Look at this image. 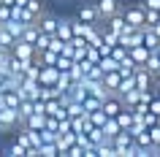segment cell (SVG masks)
<instances>
[{"label": "cell", "instance_id": "obj_12", "mask_svg": "<svg viewBox=\"0 0 160 157\" xmlns=\"http://www.w3.org/2000/svg\"><path fill=\"white\" fill-rule=\"evenodd\" d=\"M133 119H136V114H133V108H130V106H122V108H119L117 122H119V127H122V130H128V127L133 125Z\"/></svg>", "mask_w": 160, "mask_h": 157}, {"label": "cell", "instance_id": "obj_20", "mask_svg": "<svg viewBox=\"0 0 160 157\" xmlns=\"http://www.w3.org/2000/svg\"><path fill=\"white\" fill-rule=\"evenodd\" d=\"M119 81H122V76H119V71H109V73H103V84L109 87L111 92H117Z\"/></svg>", "mask_w": 160, "mask_h": 157}, {"label": "cell", "instance_id": "obj_27", "mask_svg": "<svg viewBox=\"0 0 160 157\" xmlns=\"http://www.w3.org/2000/svg\"><path fill=\"white\" fill-rule=\"evenodd\" d=\"M49 41H52V35L41 33V35H38V41H35V52H43V49H49Z\"/></svg>", "mask_w": 160, "mask_h": 157}, {"label": "cell", "instance_id": "obj_29", "mask_svg": "<svg viewBox=\"0 0 160 157\" xmlns=\"http://www.w3.org/2000/svg\"><path fill=\"white\" fill-rule=\"evenodd\" d=\"M62 46H65V41H62L60 35H52V41H49V49H52V52H62Z\"/></svg>", "mask_w": 160, "mask_h": 157}, {"label": "cell", "instance_id": "obj_9", "mask_svg": "<svg viewBox=\"0 0 160 157\" xmlns=\"http://www.w3.org/2000/svg\"><path fill=\"white\" fill-rule=\"evenodd\" d=\"M57 76H60V68L57 65H41V76H38V81L52 87V84L57 81Z\"/></svg>", "mask_w": 160, "mask_h": 157}, {"label": "cell", "instance_id": "obj_23", "mask_svg": "<svg viewBox=\"0 0 160 157\" xmlns=\"http://www.w3.org/2000/svg\"><path fill=\"white\" fill-rule=\"evenodd\" d=\"M57 57H60V52H52V49L38 52V60H41V65H57Z\"/></svg>", "mask_w": 160, "mask_h": 157}, {"label": "cell", "instance_id": "obj_6", "mask_svg": "<svg viewBox=\"0 0 160 157\" xmlns=\"http://www.w3.org/2000/svg\"><path fill=\"white\" fill-rule=\"evenodd\" d=\"M122 14H125L128 25L130 27H144V6L138 3V6H128V8H122Z\"/></svg>", "mask_w": 160, "mask_h": 157}, {"label": "cell", "instance_id": "obj_16", "mask_svg": "<svg viewBox=\"0 0 160 157\" xmlns=\"http://www.w3.org/2000/svg\"><path fill=\"white\" fill-rule=\"evenodd\" d=\"M38 35H41V27H38V22H30V25L25 27V33H22V41H27V43H33V46H35Z\"/></svg>", "mask_w": 160, "mask_h": 157}, {"label": "cell", "instance_id": "obj_17", "mask_svg": "<svg viewBox=\"0 0 160 157\" xmlns=\"http://www.w3.org/2000/svg\"><path fill=\"white\" fill-rule=\"evenodd\" d=\"M19 103H22V95H19V90H3V106L19 108Z\"/></svg>", "mask_w": 160, "mask_h": 157}, {"label": "cell", "instance_id": "obj_1", "mask_svg": "<svg viewBox=\"0 0 160 157\" xmlns=\"http://www.w3.org/2000/svg\"><path fill=\"white\" fill-rule=\"evenodd\" d=\"M76 19H82V22H90V25H101V22H103L101 14H98V6H95V0H92V3H82V6H79V11H76Z\"/></svg>", "mask_w": 160, "mask_h": 157}, {"label": "cell", "instance_id": "obj_33", "mask_svg": "<svg viewBox=\"0 0 160 157\" xmlns=\"http://www.w3.org/2000/svg\"><path fill=\"white\" fill-rule=\"evenodd\" d=\"M3 3H8V6H14V0H3Z\"/></svg>", "mask_w": 160, "mask_h": 157}, {"label": "cell", "instance_id": "obj_28", "mask_svg": "<svg viewBox=\"0 0 160 157\" xmlns=\"http://www.w3.org/2000/svg\"><path fill=\"white\" fill-rule=\"evenodd\" d=\"M147 130H149V141L155 144V146H160V122L152 125V127H147Z\"/></svg>", "mask_w": 160, "mask_h": 157}, {"label": "cell", "instance_id": "obj_34", "mask_svg": "<svg viewBox=\"0 0 160 157\" xmlns=\"http://www.w3.org/2000/svg\"><path fill=\"white\" fill-rule=\"evenodd\" d=\"M0 106H3V92H0Z\"/></svg>", "mask_w": 160, "mask_h": 157}, {"label": "cell", "instance_id": "obj_37", "mask_svg": "<svg viewBox=\"0 0 160 157\" xmlns=\"http://www.w3.org/2000/svg\"><path fill=\"white\" fill-rule=\"evenodd\" d=\"M158 84H160V79H158Z\"/></svg>", "mask_w": 160, "mask_h": 157}, {"label": "cell", "instance_id": "obj_18", "mask_svg": "<svg viewBox=\"0 0 160 157\" xmlns=\"http://www.w3.org/2000/svg\"><path fill=\"white\" fill-rule=\"evenodd\" d=\"M17 43V38L8 33V27L6 25H0V49H6V52H11V46Z\"/></svg>", "mask_w": 160, "mask_h": 157}, {"label": "cell", "instance_id": "obj_13", "mask_svg": "<svg viewBox=\"0 0 160 157\" xmlns=\"http://www.w3.org/2000/svg\"><path fill=\"white\" fill-rule=\"evenodd\" d=\"M25 125L33 127V130H43V127H46V114H43V111H33V114L25 119Z\"/></svg>", "mask_w": 160, "mask_h": 157}, {"label": "cell", "instance_id": "obj_4", "mask_svg": "<svg viewBox=\"0 0 160 157\" xmlns=\"http://www.w3.org/2000/svg\"><path fill=\"white\" fill-rule=\"evenodd\" d=\"M11 54H14V57H19V60H33L38 52H35L33 43H27V41H22V38H17V43L11 46Z\"/></svg>", "mask_w": 160, "mask_h": 157}, {"label": "cell", "instance_id": "obj_2", "mask_svg": "<svg viewBox=\"0 0 160 157\" xmlns=\"http://www.w3.org/2000/svg\"><path fill=\"white\" fill-rule=\"evenodd\" d=\"M19 111L11 106H0V130H11V127H19Z\"/></svg>", "mask_w": 160, "mask_h": 157}, {"label": "cell", "instance_id": "obj_31", "mask_svg": "<svg viewBox=\"0 0 160 157\" xmlns=\"http://www.w3.org/2000/svg\"><path fill=\"white\" fill-rule=\"evenodd\" d=\"M141 6H144V8H155V11H160V0H141Z\"/></svg>", "mask_w": 160, "mask_h": 157}, {"label": "cell", "instance_id": "obj_25", "mask_svg": "<svg viewBox=\"0 0 160 157\" xmlns=\"http://www.w3.org/2000/svg\"><path fill=\"white\" fill-rule=\"evenodd\" d=\"M158 22H160V11L144 8V27H152V25H158Z\"/></svg>", "mask_w": 160, "mask_h": 157}, {"label": "cell", "instance_id": "obj_19", "mask_svg": "<svg viewBox=\"0 0 160 157\" xmlns=\"http://www.w3.org/2000/svg\"><path fill=\"white\" fill-rule=\"evenodd\" d=\"M3 25L8 27V33L14 35V38H22V33H25V27H27L25 22H19V19H14V17H11L8 22H3Z\"/></svg>", "mask_w": 160, "mask_h": 157}, {"label": "cell", "instance_id": "obj_7", "mask_svg": "<svg viewBox=\"0 0 160 157\" xmlns=\"http://www.w3.org/2000/svg\"><path fill=\"white\" fill-rule=\"evenodd\" d=\"M57 22H60V17L46 14V11L38 17V27H41V33H46V35H54V33H57Z\"/></svg>", "mask_w": 160, "mask_h": 157}, {"label": "cell", "instance_id": "obj_11", "mask_svg": "<svg viewBox=\"0 0 160 157\" xmlns=\"http://www.w3.org/2000/svg\"><path fill=\"white\" fill-rule=\"evenodd\" d=\"M144 46L149 52H158L160 49V35L152 30V27H144Z\"/></svg>", "mask_w": 160, "mask_h": 157}, {"label": "cell", "instance_id": "obj_36", "mask_svg": "<svg viewBox=\"0 0 160 157\" xmlns=\"http://www.w3.org/2000/svg\"><path fill=\"white\" fill-rule=\"evenodd\" d=\"M158 54H160V49H158Z\"/></svg>", "mask_w": 160, "mask_h": 157}, {"label": "cell", "instance_id": "obj_21", "mask_svg": "<svg viewBox=\"0 0 160 157\" xmlns=\"http://www.w3.org/2000/svg\"><path fill=\"white\" fill-rule=\"evenodd\" d=\"M119 130H122V127H119L117 116H109V119H106V125H103V135H106V138H114Z\"/></svg>", "mask_w": 160, "mask_h": 157}, {"label": "cell", "instance_id": "obj_24", "mask_svg": "<svg viewBox=\"0 0 160 157\" xmlns=\"http://www.w3.org/2000/svg\"><path fill=\"white\" fill-rule=\"evenodd\" d=\"M87 116H90V125H95V127H103V125H106V119H109L103 108H95V111H90Z\"/></svg>", "mask_w": 160, "mask_h": 157}, {"label": "cell", "instance_id": "obj_32", "mask_svg": "<svg viewBox=\"0 0 160 157\" xmlns=\"http://www.w3.org/2000/svg\"><path fill=\"white\" fill-rule=\"evenodd\" d=\"M14 6H19V8H22V6H27V0H14Z\"/></svg>", "mask_w": 160, "mask_h": 157}, {"label": "cell", "instance_id": "obj_26", "mask_svg": "<svg viewBox=\"0 0 160 157\" xmlns=\"http://www.w3.org/2000/svg\"><path fill=\"white\" fill-rule=\"evenodd\" d=\"M25 8L30 11V14H33L35 19H38V17L43 14V0H27V6H25Z\"/></svg>", "mask_w": 160, "mask_h": 157}, {"label": "cell", "instance_id": "obj_14", "mask_svg": "<svg viewBox=\"0 0 160 157\" xmlns=\"http://www.w3.org/2000/svg\"><path fill=\"white\" fill-rule=\"evenodd\" d=\"M147 57H149V49H147L144 43H138V46H130V60H133L136 65H144V62H147Z\"/></svg>", "mask_w": 160, "mask_h": 157}, {"label": "cell", "instance_id": "obj_22", "mask_svg": "<svg viewBox=\"0 0 160 157\" xmlns=\"http://www.w3.org/2000/svg\"><path fill=\"white\" fill-rule=\"evenodd\" d=\"M17 111H19V122L25 125V119H27V116H30V114L35 111V100H22Z\"/></svg>", "mask_w": 160, "mask_h": 157}, {"label": "cell", "instance_id": "obj_3", "mask_svg": "<svg viewBox=\"0 0 160 157\" xmlns=\"http://www.w3.org/2000/svg\"><path fill=\"white\" fill-rule=\"evenodd\" d=\"M133 81H136V87H138V90H155L158 79H155V76H152L144 65H138V68H136V73H133Z\"/></svg>", "mask_w": 160, "mask_h": 157}, {"label": "cell", "instance_id": "obj_35", "mask_svg": "<svg viewBox=\"0 0 160 157\" xmlns=\"http://www.w3.org/2000/svg\"><path fill=\"white\" fill-rule=\"evenodd\" d=\"M0 6H3V0H0Z\"/></svg>", "mask_w": 160, "mask_h": 157}, {"label": "cell", "instance_id": "obj_8", "mask_svg": "<svg viewBox=\"0 0 160 157\" xmlns=\"http://www.w3.org/2000/svg\"><path fill=\"white\" fill-rule=\"evenodd\" d=\"M103 25L109 27L111 33H117V35H119V33H125L128 27H130V25H128V19H125V14H122V11H119V14H114V17H109L106 22H103Z\"/></svg>", "mask_w": 160, "mask_h": 157}, {"label": "cell", "instance_id": "obj_10", "mask_svg": "<svg viewBox=\"0 0 160 157\" xmlns=\"http://www.w3.org/2000/svg\"><path fill=\"white\" fill-rule=\"evenodd\" d=\"M54 35H60L62 41H71V38H73V19H60Z\"/></svg>", "mask_w": 160, "mask_h": 157}, {"label": "cell", "instance_id": "obj_5", "mask_svg": "<svg viewBox=\"0 0 160 157\" xmlns=\"http://www.w3.org/2000/svg\"><path fill=\"white\" fill-rule=\"evenodd\" d=\"M95 6H98V14H101L103 22H106L109 17H114V14H119V11H122L119 0H95Z\"/></svg>", "mask_w": 160, "mask_h": 157}, {"label": "cell", "instance_id": "obj_30", "mask_svg": "<svg viewBox=\"0 0 160 157\" xmlns=\"http://www.w3.org/2000/svg\"><path fill=\"white\" fill-rule=\"evenodd\" d=\"M71 65H73V57H65V54H60V57H57V68H60V71H68Z\"/></svg>", "mask_w": 160, "mask_h": 157}, {"label": "cell", "instance_id": "obj_15", "mask_svg": "<svg viewBox=\"0 0 160 157\" xmlns=\"http://www.w3.org/2000/svg\"><path fill=\"white\" fill-rule=\"evenodd\" d=\"M144 68H147L155 79H160V54H158V52H149V57H147V62H144Z\"/></svg>", "mask_w": 160, "mask_h": 157}]
</instances>
